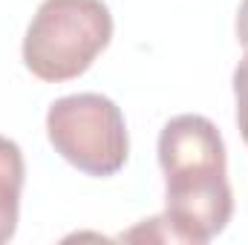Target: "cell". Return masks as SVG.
<instances>
[{
	"instance_id": "1",
	"label": "cell",
	"mask_w": 248,
	"mask_h": 245,
	"mask_svg": "<svg viewBox=\"0 0 248 245\" xmlns=\"http://www.w3.org/2000/svg\"><path fill=\"white\" fill-rule=\"evenodd\" d=\"M159 165L165 173V225L173 243L205 245L234 216L228 156L217 124L205 116H176L159 133Z\"/></svg>"
},
{
	"instance_id": "2",
	"label": "cell",
	"mask_w": 248,
	"mask_h": 245,
	"mask_svg": "<svg viewBox=\"0 0 248 245\" xmlns=\"http://www.w3.org/2000/svg\"><path fill=\"white\" fill-rule=\"evenodd\" d=\"M113 41V15L101 0H44L23 38L26 69L46 84L84 75Z\"/></svg>"
},
{
	"instance_id": "3",
	"label": "cell",
	"mask_w": 248,
	"mask_h": 245,
	"mask_svg": "<svg viewBox=\"0 0 248 245\" xmlns=\"http://www.w3.org/2000/svg\"><path fill=\"white\" fill-rule=\"evenodd\" d=\"M46 136L61 159L98 179L116 176L130 156L122 110L98 92H75L52 101L46 110Z\"/></svg>"
},
{
	"instance_id": "4",
	"label": "cell",
	"mask_w": 248,
	"mask_h": 245,
	"mask_svg": "<svg viewBox=\"0 0 248 245\" xmlns=\"http://www.w3.org/2000/svg\"><path fill=\"white\" fill-rule=\"evenodd\" d=\"M23 179H26V165L17 141L0 136V245L9 243L17 231Z\"/></svg>"
},
{
	"instance_id": "5",
	"label": "cell",
	"mask_w": 248,
	"mask_h": 245,
	"mask_svg": "<svg viewBox=\"0 0 248 245\" xmlns=\"http://www.w3.org/2000/svg\"><path fill=\"white\" fill-rule=\"evenodd\" d=\"M234 98H237V127L248 144V49L234 69Z\"/></svg>"
},
{
	"instance_id": "6",
	"label": "cell",
	"mask_w": 248,
	"mask_h": 245,
	"mask_svg": "<svg viewBox=\"0 0 248 245\" xmlns=\"http://www.w3.org/2000/svg\"><path fill=\"white\" fill-rule=\"evenodd\" d=\"M237 41L243 44V49H248V0H243L237 9Z\"/></svg>"
}]
</instances>
